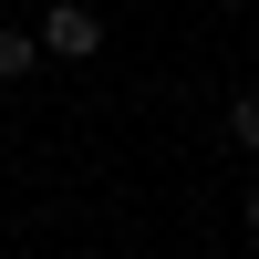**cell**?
<instances>
[{
    "instance_id": "3",
    "label": "cell",
    "mask_w": 259,
    "mask_h": 259,
    "mask_svg": "<svg viewBox=\"0 0 259 259\" xmlns=\"http://www.w3.org/2000/svg\"><path fill=\"white\" fill-rule=\"evenodd\" d=\"M228 145L259 156V83H249V94H228Z\"/></svg>"
},
{
    "instance_id": "4",
    "label": "cell",
    "mask_w": 259,
    "mask_h": 259,
    "mask_svg": "<svg viewBox=\"0 0 259 259\" xmlns=\"http://www.w3.org/2000/svg\"><path fill=\"white\" fill-rule=\"evenodd\" d=\"M249 239H259V187H249Z\"/></svg>"
},
{
    "instance_id": "2",
    "label": "cell",
    "mask_w": 259,
    "mask_h": 259,
    "mask_svg": "<svg viewBox=\"0 0 259 259\" xmlns=\"http://www.w3.org/2000/svg\"><path fill=\"white\" fill-rule=\"evenodd\" d=\"M41 73V41L31 31H11V21H0V83H31Z\"/></svg>"
},
{
    "instance_id": "1",
    "label": "cell",
    "mask_w": 259,
    "mask_h": 259,
    "mask_svg": "<svg viewBox=\"0 0 259 259\" xmlns=\"http://www.w3.org/2000/svg\"><path fill=\"white\" fill-rule=\"evenodd\" d=\"M31 41H41V62H94L104 52V11H94V0H52Z\"/></svg>"
}]
</instances>
